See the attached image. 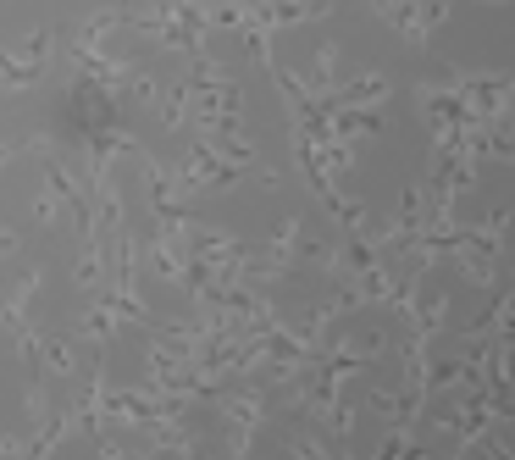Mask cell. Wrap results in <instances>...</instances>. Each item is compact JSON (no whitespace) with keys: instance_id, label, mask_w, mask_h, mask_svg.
<instances>
[{"instance_id":"6da1fadb","label":"cell","mask_w":515,"mask_h":460,"mask_svg":"<svg viewBox=\"0 0 515 460\" xmlns=\"http://www.w3.org/2000/svg\"><path fill=\"white\" fill-rule=\"evenodd\" d=\"M200 139L222 161H233V167H255V161H261V145L250 139V128H244V122H200Z\"/></svg>"},{"instance_id":"7a4b0ae2","label":"cell","mask_w":515,"mask_h":460,"mask_svg":"<svg viewBox=\"0 0 515 460\" xmlns=\"http://www.w3.org/2000/svg\"><path fill=\"white\" fill-rule=\"evenodd\" d=\"M333 12V0H255L250 17L255 23H266L277 34V28H294V23H316V17Z\"/></svg>"},{"instance_id":"3957f363","label":"cell","mask_w":515,"mask_h":460,"mask_svg":"<svg viewBox=\"0 0 515 460\" xmlns=\"http://www.w3.org/2000/svg\"><path fill=\"white\" fill-rule=\"evenodd\" d=\"M388 89H394V84H388V73H360V78H349V84H338L327 100H333V106H377V111H383Z\"/></svg>"},{"instance_id":"277c9868","label":"cell","mask_w":515,"mask_h":460,"mask_svg":"<svg viewBox=\"0 0 515 460\" xmlns=\"http://www.w3.org/2000/svg\"><path fill=\"white\" fill-rule=\"evenodd\" d=\"M156 111H161V128H189V84H161L156 95Z\"/></svg>"},{"instance_id":"5b68a950","label":"cell","mask_w":515,"mask_h":460,"mask_svg":"<svg viewBox=\"0 0 515 460\" xmlns=\"http://www.w3.org/2000/svg\"><path fill=\"white\" fill-rule=\"evenodd\" d=\"M72 283H78V289H89V294L106 289V255H100L95 239H84V255H78V267H72Z\"/></svg>"},{"instance_id":"8992f818","label":"cell","mask_w":515,"mask_h":460,"mask_svg":"<svg viewBox=\"0 0 515 460\" xmlns=\"http://www.w3.org/2000/svg\"><path fill=\"white\" fill-rule=\"evenodd\" d=\"M316 161H322V172L333 183H344L349 167H355V145H349V139H322V145H316Z\"/></svg>"},{"instance_id":"52a82bcc","label":"cell","mask_w":515,"mask_h":460,"mask_svg":"<svg viewBox=\"0 0 515 460\" xmlns=\"http://www.w3.org/2000/svg\"><path fill=\"white\" fill-rule=\"evenodd\" d=\"M0 84H6V89L45 84V61H17V56H6V50H0Z\"/></svg>"},{"instance_id":"ba28073f","label":"cell","mask_w":515,"mask_h":460,"mask_svg":"<svg viewBox=\"0 0 515 460\" xmlns=\"http://www.w3.org/2000/svg\"><path fill=\"white\" fill-rule=\"evenodd\" d=\"M117 327H122V322H117V316H111L100 300H95L84 316H78V339H89V344H111V339H117Z\"/></svg>"},{"instance_id":"9c48e42d","label":"cell","mask_w":515,"mask_h":460,"mask_svg":"<svg viewBox=\"0 0 515 460\" xmlns=\"http://www.w3.org/2000/svg\"><path fill=\"white\" fill-rule=\"evenodd\" d=\"M338 50H344V45H322V50H316L311 78H305V84H311V95H333V89H338Z\"/></svg>"},{"instance_id":"30bf717a","label":"cell","mask_w":515,"mask_h":460,"mask_svg":"<svg viewBox=\"0 0 515 460\" xmlns=\"http://www.w3.org/2000/svg\"><path fill=\"white\" fill-rule=\"evenodd\" d=\"M228 78H233L228 67L200 50V56H189V73H183V84H189V89H216V84H228Z\"/></svg>"},{"instance_id":"8fae6325","label":"cell","mask_w":515,"mask_h":460,"mask_svg":"<svg viewBox=\"0 0 515 460\" xmlns=\"http://www.w3.org/2000/svg\"><path fill=\"white\" fill-rule=\"evenodd\" d=\"M239 34H244V56H250V61H261V67H266V61H272V39H277V34H272L266 23H255V17L239 28Z\"/></svg>"},{"instance_id":"7c38bea8","label":"cell","mask_w":515,"mask_h":460,"mask_svg":"<svg viewBox=\"0 0 515 460\" xmlns=\"http://www.w3.org/2000/svg\"><path fill=\"white\" fill-rule=\"evenodd\" d=\"M50 45H56V34H50V28H34L23 45H0V50H6V56H17V61H45Z\"/></svg>"},{"instance_id":"4fadbf2b","label":"cell","mask_w":515,"mask_h":460,"mask_svg":"<svg viewBox=\"0 0 515 460\" xmlns=\"http://www.w3.org/2000/svg\"><path fill=\"white\" fill-rule=\"evenodd\" d=\"M17 355H23V366L28 372H45V333H34V327H23V333H17Z\"/></svg>"},{"instance_id":"5bb4252c","label":"cell","mask_w":515,"mask_h":460,"mask_svg":"<svg viewBox=\"0 0 515 460\" xmlns=\"http://www.w3.org/2000/svg\"><path fill=\"white\" fill-rule=\"evenodd\" d=\"M45 372H56V377H72V372H78L67 339H50V333H45Z\"/></svg>"},{"instance_id":"9a60e30c","label":"cell","mask_w":515,"mask_h":460,"mask_svg":"<svg viewBox=\"0 0 515 460\" xmlns=\"http://www.w3.org/2000/svg\"><path fill=\"white\" fill-rule=\"evenodd\" d=\"M39 283H45V278H39V267H28L23 278H17V289H12V300H6V311H23V316H28V300L39 294Z\"/></svg>"},{"instance_id":"2e32d148","label":"cell","mask_w":515,"mask_h":460,"mask_svg":"<svg viewBox=\"0 0 515 460\" xmlns=\"http://www.w3.org/2000/svg\"><path fill=\"white\" fill-rule=\"evenodd\" d=\"M23 250V233L17 228H6V222H0V255H17Z\"/></svg>"},{"instance_id":"e0dca14e","label":"cell","mask_w":515,"mask_h":460,"mask_svg":"<svg viewBox=\"0 0 515 460\" xmlns=\"http://www.w3.org/2000/svg\"><path fill=\"white\" fill-rule=\"evenodd\" d=\"M34 217H39V222H56V194H45V189H39V200H34Z\"/></svg>"},{"instance_id":"ac0fdd59","label":"cell","mask_w":515,"mask_h":460,"mask_svg":"<svg viewBox=\"0 0 515 460\" xmlns=\"http://www.w3.org/2000/svg\"><path fill=\"white\" fill-rule=\"evenodd\" d=\"M28 150V139H12V145H0V167H6V161H17Z\"/></svg>"}]
</instances>
